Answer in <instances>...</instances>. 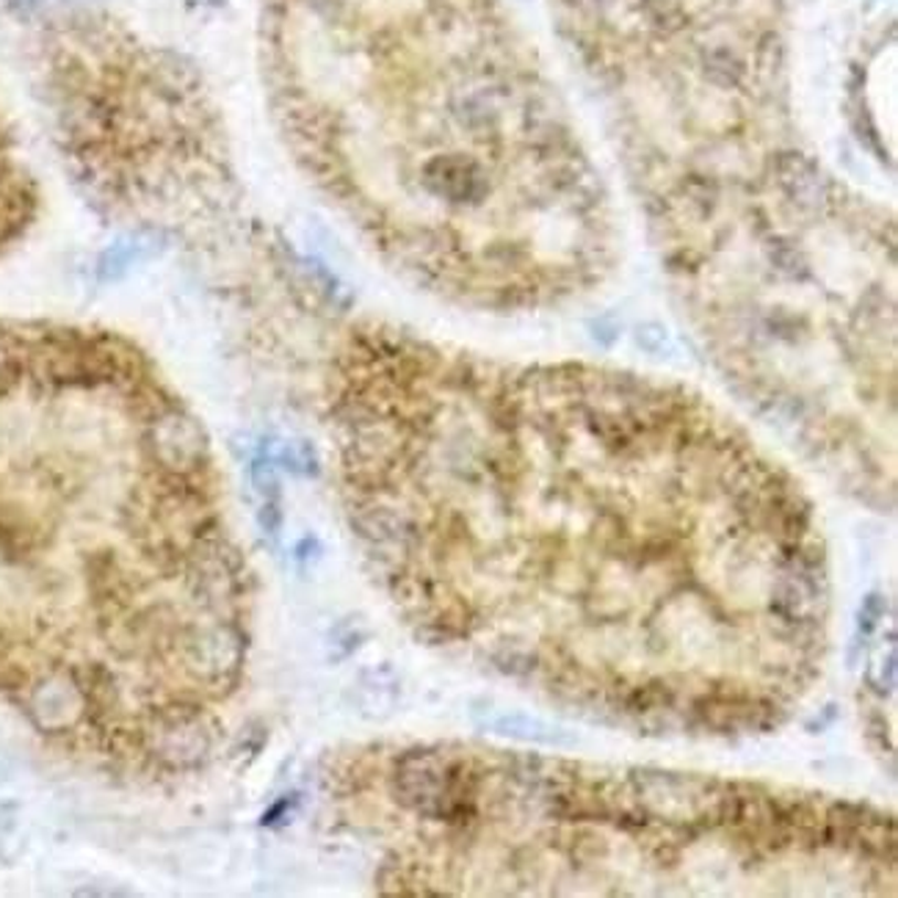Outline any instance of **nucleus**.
<instances>
[{"label":"nucleus","instance_id":"f257e3e1","mask_svg":"<svg viewBox=\"0 0 898 898\" xmlns=\"http://www.w3.org/2000/svg\"><path fill=\"white\" fill-rule=\"evenodd\" d=\"M205 429L123 344L0 329V708L123 780L186 774L250 653Z\"/></svg>","mask_w":898,"mask_h":898},{"label":"nucleus","instance_id":"f03ea898","mask_svg":"<svg viewBox=\"0 0 898 898\" xmlns=\"http://www.w3.org/2000/svg\"><path fill=\"white\" fill-rule=\"evenodd\" d=\"M150 246H152V235H134V239L117 241V244H112L101 255V274H106V277H117V274L128 272L136 261H141V257L150 252Z\"/></svg>","mask_w":898,"mask_h":898}]
</instances>
